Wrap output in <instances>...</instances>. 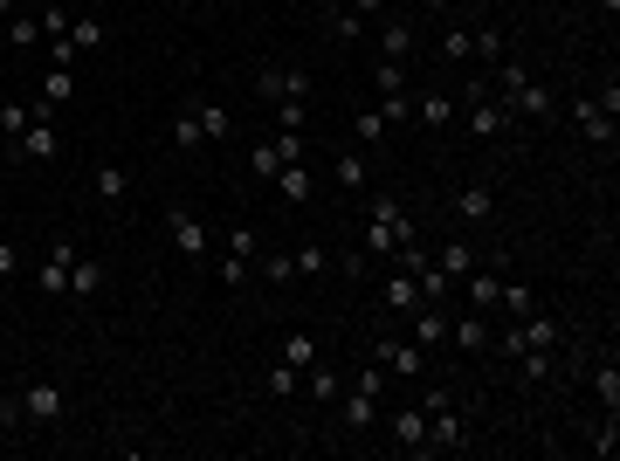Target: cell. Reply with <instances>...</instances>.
Here are the masks:
<instances>
[{
    "label": "cell",
    "instance_id": "6da1fadb",
    "mask_svg": "<svg viewBox=\"0 0 620 461\" xmlns=\"http://www.w3.org/2000/svg\"><path fill=\"white\" fill-rule=\"evenodd\" d=\"M407 207H400V200H393V193H372L366 200V255L372 262H393V248H400V241H407Z\"/></svg>",
    "mask_w": 620,
    "mask_h": 461
},
{
    "label": "cell",
    "instance_id": "7a4b0ae2",
    "mask_svg": "<svg viewBox=\"0 0 620 461\" xmlns=\"http://www.w3.org/2000/svg\"><path fill=\"white\" fill-rule=\"evenodd\" d=\"M614 111H620V90L607 83V97H579L565 117H572V131H579L593 152H614Z\"/></svg>",
    "mask_w": 620,
    "mask_h": 461
},
{
    "label": "cell",
    "instance_id": "3957f363",
    "mask_svg": "<svg viewBox=\"0 0 620 461\" xmlns=\"http://www.w3.org/2000/svg\"><path fill=\"white\" fill-rule=\"evenodd\" d=\"M14 406H21V434H35V427H56L62 413H69V400H62V386H49V379L21 386V393H14Z\"/></svg>",
    "mask_w": 620,
    "mask_h": 461
},
{
    "label": "cell",
    "instance_id": "277c9868",
    "mask_svg": "<svg viewBox=\"0 0 620 461\" xmlns=\"http://www.w3.org/2000/svg\"><path fill=\"white\" fill-rule=\"evenodd\" d=\"M255 97H262V104H290V97H304V104H310V76H304V69H290V62H262V69H255Z\"/></svg>",
    "mask_w": 620,
    "mask_h": 461
},
{
    "label": "cell",
    "instance_id": "5b68a950",
    "mask_svg": "<svg viewBox=\"0 0 620 461\" xmlns=\"http://www.w3.org/2000/svg\"><path fill=\"white\" fill-rule=\"evenodd\" d=\"M331 406H338V427H345V434H372V427H379V393L359 386V379H345V393Z\"/></svg>",
    "mask_w": 620,
    "mask_h": 461
},
{
    "label": "cell",
    "instance_id": "8992f818",
    "mask_svg": "<svg viewBox=\"0 0 620 461\" xmlns=\"http://www.w3.org/2000/svg\"><path fill=\"white\" fill-rule=\"evenodd\" d=\"M462 448H469V427H462V413H455V406H434L421 455H462Z\"/></svg>",
    "mask_w": 620,
    "mask_h": 461
},
{
    "label": "cell",
    "instance_id": "52a82bcc",
    "mask_svg": "<svg viewBox=\"0 0 620 461\" xmlns=\"http://www.w3.org/2000/svg\"><path fill=\"white\" fill-rule=\"evenodd\" d=\"M166 234H173V248H180L186 262H207V248H214V228H207L200 214H186V207L166 214Z\"/></svg>",
    "mask_w": 620,
    "mask_h": 461
},
{
    "label": "cell",
    "instance_id": "ba28073f",
    "mask_svg": "<svg viewBox=\"0 0 620 461\" xmlns=\"http://www.w3.org/2000/svg\"><path fill=\"white\" fill-rule=\"evenodd\" d=\"M372 365H386L393 379H421V372H428V351L414 345V338H379Z\"/></svg>",
    "mask_w": 620,
    "mask_h": 461
},
{
    "label": "cell",
    "instance_id": "9c48e42d",
    "mask_svg": "<svg viewBox=\"0 0 620 461\" xmlns=\"http://www.w3.org/2000/svg\"><path fill=\"white\" fill-rule=\"evenodd\" d=\"M379 310H386V317H414V310H421V276H414V269H393V276L379 283Z\"/></svg>",
    "mask_w": 620,
    "mask_h": 461
},
{
    "label": "cell",
    "instance_id": "30bf717a",
    "mask_svg": "<svg viewBox=\"0 0 620 461\" xmlns=\"http://www.w3.org/2000/svg\"><path fill=\"white\" fill-rule=\"evenodd\" d=\"M448 345H455V351H490V310H462V317H448Z\"/></svg>",
    "mask_w": 620,
    "mask_h": 461
},
{
    "label": "cell",
    "instance_id": "8fae6325",
    "mask_svg": "<svg viewBox=\"0 0 620 461\" xmlns=\"http://www.w3.org/2000/svg\"><path fill=\"white\" fill-rule=\"evenodd\" d=\"M69 262H76V248L56 241V248L42 255V269H35V289H42V296H69Z\"/></svg>",
    "mask_w": 620,
    "mask_h": 461
},
{
    "label": "cell",
    "instance_id": "7c38bea8",
    "mask_svg": "<svg viewBox=\"0 0 620 461\" xmlns=\"http://www.w3.org/2000/svg\"><path fill=\"white\" fill-rule=\"evenodd\" d=\"M386 434H393L400 455H421V441H428V413H421V406H400V413L386 420Z\"/></svg>",
    "mask_w": 620,
    "mask_h": 461
},
{
    "label": "cell",
    "instance_id": "4fadbf2b",
    "mask_svg": "<svg viewBox=\"0 0 620 461\" xmlns=\"http://www.w3.org/2000/svg\"><path fill=\"white\" fill-rule=\"evenodd\" d=\"M62 138H56V117H35L21 138H14V159H56Z\"/></svg>",
    "mask_w": 620,
    "mask_h": 461
},
{
    "label": "cell",
    "instance_id": "5bb4252c",
    "mask_svg": "<svg viewBox=\"0 0 620 461\" xmlns=\"http://www.w3.org/2000/svg\"><path fill=\"white\" fill-rule=\"evenodd\" d=\"M490 214H496V186H490V179H469V186L455 193V221L476 228V221H490Z\"/></svg>",
    "mask_w": 620,
    "mask_h": 461
},
{
    "label": "cell",
    "instance_id": "9a60e30c",
    "mask_svg": "<svg viewBox=\"0 0 620 461\" xmlns=\"http://www.w3.org/2000/svg\"><path fill=\"white\" fill-rule=\"evenodd\" d=\"M407 338L421 351H434V345H448V317H441V303H421L414 317H407Z\"/></svg>",
    "mask_w": 620,
    "mask_h": 461
},
{
    "label": "cell",
    "instance_id": "2e32d148",
    "mask_svg": "<svg viewBox=\"0 0 620 461\" xmlns=\"http://www.w3.org/2000/svg\"><path fill=\"white\" fill-rule=\"evenodd\" d=\"M269 186H276L290 207H310V200H317V179H310L304 159H297V166H276V179H269Z\"/></svg>",
    "mask_w": 620,
    "mask_h": 461
},
{
    "label": "cell",
    "instance_id": "e0dca14e",
    "mask_svg": "<svg viewBox=\"0 0 620 461\" xmlns=\"http://www.w3.org/2000/svg\"><path fill=\"white\" fill-rule=\"evenodd\" d=\"M428 269L441 276V283H455V276L476 269V248H469V241H441V255H428Z\"/></svg>",
    "mask_w": 620,
    "mask_h": 461
},
{
    "label": "cell",
    "instance_id": "ac0fdd59",
    "mask_svg": "<svg viewBox=\"0 0 620 461\" xmlns=\"http://www.w3.org/2000/svg\"><path fill=\"white\" fill-rule=\"evenodd\" d=\"M379 56H386V62H407V56H414V28H407L400 14H379Z\"/></svg>",
    "mask_w": 620,
    "mask_h": 461
},
{
    "label": "cell",
    "instance_id": "d6986e66",
    "mask_svg": "<svg viewBox=\"0 0 620 461\" xmlns=\"http://www.w3.org/2000/svg\"><path fill=\"white\" fill-rule=\"evenodd\" d=\"M166 131H173V152H200V145H207V138H200V97H186Z\"/></svg>",
    "mask_w": 620,
    "mask_h": 461
},
{
    "label": "cell",
    "instance_id": "ffe728a7",
    "mask_svg": "<svg viewBox=\"0 0 620 461\" xmlns=\"http://www.w3.org/2000/svg\"><path fill=\"white\" fill-rule=\"evenodd\" d=\"M510 104H503V97H496V104H476V111L462 117V124H469V138H503V131H510Z\"/></svg>",
    "mask_w": 620,
    "mask_h": 461
},
{
    "label": "cell",
    "instance_id": "44dd1931",
    "mask_svg": "<svg viewBox=\"0 0 620 461\" xmlns=\"http://www.w3.org/2000/svg\"><path fill=\"white\" fill-rule=\"evenodd\" d=\"M297 393H304V400H317V406H331L338 393H345V379H338V372H331V365L317 358V365L304 372V386H297Z\"/></svg>",
    "mask_w": 620,
    "mask_h": 461
},
{
    "label": "cell",
    "instance_id": "7402d4cb",
    "mask_svg": "<svg viewBox=\"0 0 620 461\" xmlns=\"http://www.w3.org/2000/svg\"><path fill=\"white\" fill-rule=\"evenodd\" d=\"M338 186H345V193H366V186H372V159H366V152H338Z\"/></svg>",
    "mask_w": 620,
    "mask_h": 461
},
{
    "label": "cell",
    "instance_id": "603a6c76",
    "mask_svg": "<svg viewBox=\"0 0 620 461\" xmlns=\"http://www.w3.org/2000/svg\"><path fill=\"white\" fill-rule=\"evenodd\" d=\"M200 138H207V145H228V138H235V117L221 111V104H207V97H200Z\"/></svg>",
    "mask_w": 620,
    "mask_h": 461
},
{
    "label": "cell",
    "instance_id": "cb8c5ba5",
    "mask_svg": "<svg viewBox=\"0 0 620 461\" xmlns=\"http://www.w3.org/2000/svg\"><path fill=\"white\" fill-rule=\"evenodd\" d=\"M97 289H104V262L76 255V262H69V296H97Z\"/></svg>",
    "mask_w": 620,
    "mask_h": 461
},
{
    "label": "cell",
    "instance_id": "d4e9b609",
    "mask_svg": "<svg viewBox=\"0 0 620 461\" xmlns=\"http://www.w3.org/2000/svg\"><path fill=\"white\" fill-rule=\"evenodd\" d=\"M90 186H97V200H111V207H118V200H131V173H124V166H97V179H90Z\"/></svg>",
    "mask_w": 620,
    "mask_h": 461
},
{
    "label": "cell",
    "instance_id": "484cf974",
    "mask_svg": "<svg viewBox=\"0 0 620 461\" xmlns=\"http://www.w3.org/2000/svg\"><path fill=\"white\" fill-rule=\"evenodd\" d=\"M276 358H283V365H297V372H310V365H317V338H310V331H290Z\"/></svg>",
    "mask_w": 620,
    "mask_h": 461
},
{
    "label": "cell",
    "instance_id": "4316f807",
    "mask_svg": "<svg viewBox=\"0 0 620 461\" xmlns=\"http://www.w3.org/2000/svg\"><path fill=\"white\" fill-rule=\"evenodd\" d=\"M324 28H331L338 42H359V35H366V14H352V7H324Z\"/></svg>",
    "mask_w": 620,
    "mask_h": 461
},
{
    "label": "cell",
    "instance_id": "83f0119b",
    "mask_svg": "<svg viewBox=\"0 0 620 461\" xmlns=\"http://www.w3.org/2000/svg\"><path fill=\"white\" fill-rule=\"evenodd\" d=\"M510 111H531V117H552V90H545V83H538V76H531V83H524V90H517V97H510Z\"/></svg>",
    "mask_w": 620,
    "mask_h": 461
},
{
    "label": "cell",
    "instance_id": "f1b7e54d",
    "mask_svg": "<svg viewBox=\"0 0 620 461\" xmlns=\"http://www.w3.org/2000/svg\"><path fill=\"white\" fill-rule=\"evenodd\" d=\"M414 117H421L428 131H448V124H455V104H448V97L434 90V97H421V104H414Z\"/></svg>",
    "mask_w": 620,
    "mask_h": 461
},
{
    "label": "cell",
    "instance_id": "f546056e",
    "mask_svg": "<svg viewBox=\"0 0 620 461\" xmlns=\"http://www.w3.org/2000/svg\"><path fill=\"white\" fill-rule=\"evenodd\" d=\"M69 97H76V69H49V76H42V104H69Z\"/></svg>",
    "mask_w": 620,
    "mask_h": 461
},
{
    "label": "cell",
    "instance_id": "4dcf8cb0",
    "mask_svg": "<svg viewBox=\"0 0 620 461\" xmlns=\"http://www.w3.org/2000/svg\"><path fill=\"white\" fill-rule=\"evenodd\" d=\"M255 276H269L276 289H283V283H297V269H290V255H283V248H269V255H255Z\"/></svg>",
    "mask_w": 620,
    "mask_h": 461
},
{
    "label": "cell",
    "instance_id": "1f68e13d",
    "mask_svg": "<svg viewBox=\"0 0 620 461\" xmlns=\"http://www.w3.org/2000/svg\"><path fill=\"white\" fill-rule=\"evenodd\" d=\"M593 393H600V406H607V413H620V365H614V358L593 372Z\"/></svg>",
    "mask_w": 620,
    "mask_h": 461
},
{
    "label": "cell",
    "instance_id": "d6a6232c",
    "mask_svg": "<svg viewBox=\"0 0 620 461\" xmlns=\"http://www.w3.org/2000/svg\"><path fill=\"white\" fill-rule=\"evenodd\" d=\"M496 310H510V317H531V310H538V296H531V283H503Z\"/></svg>",
    "mask_w": 620,
    "mask_h": 461
},
{
    "label": "cell",
    "instance_id": "836d02e7",
    "mask_svg": "<svg viewBox=\"0 0 620 461\" xmlns=\"http://www.w3.org/2000/svg\"><path fill=\"white\" fill-rule=\"evenodd\" d=\"M28 124H35V104H0V138H7V145H14Z\"/></svg>",
    "mask_w": 620,
    "mask_h": 461
},
{
    "label": "cell",
    "instance_id": "e575fe53",
    "mask_svg": "<svg viewBox=\"0 0 620 461\" xmlns=\"http://www.w3.org/2000/svg\"><path fill=\"white\" fill-rule=\"evenodd\" d=\"M290 269H297V283H304V276H324V269H331V255H324L317 241H304V248L290 255Z\"/></svg>",
    "mask_w": 620,
    "mask_h": 461
},
{
    "label": "cell",
    "instance_id": "d590c367",
    "mask_svg": "<svg viewBox=\"0 0 620 461\" xmlns=\"http://www.w3.org/2000/svg\"><path fill=\"white\" fill-rule=\"evenodd\" d=\"M386 131H393V124H386L379 111H359V117H352V138H359V145H386Z\"/></svg>",
    "mask_w": 620,
    "mask_h": 461
},
{
    "label": "cell",
    "instance_id": "8d00e7d4",
    "mask_svg": "<svg viewBox=\"0 0 620 461\" xmlns=\"http://www.w3.org/2000/svg\"><path fill=\"white\" fill-rule=\"evenodd\" d=\"M269 152H276L283 166H297V159H304L310 145H304V131H269Z\"/></svg>",
    "mask_w": 620,
    "mask_h": 461
},
{
    "label": "cell",
    "instance_id": "74e56055",
    "mask_svg": "<svg viewBox=\"0 0 620 461\" xmlns=\"http://www.w3.org/2000/svg\"><path fill=\"white\" fill-rule=\"evenodd\" d=\"M496 296H503V283H496V276H476V269H469V310H496Z\"/></svg>",
    "mask_w": 620,
    "mask_h": 461
},
{
    "label": "cell",
    "instance_id": "f35d334b",
    "mask_svg": "<svg viewBox=\"0 0 620 461\" xmlns=\"http://www.w3.org/2000/svg\"><path fill=\"white\" fill-rule=\"evenodd\" d=\"M441 56L469 62V56H476V35H469V28H441Z\"/></svg>",
    "mask_w": 620,
    "mask_h": 461
},
{
    "label": "cell",
    "instance_id": "ab89813d",
    "mask_svg": "<svg viewBox=\"0 0 620 461\" xmlns=\"http://www.w3.org/2000/svg\"><path fill=\"white\" fill-rule=\"evenodd\" d=\"M379 117H386V124H407V117H414V97H407V90H379Z\"/></svg>",
    "mask_w": 620,
    "mask_h": 461
},
{
    "label": "cell",
    "instance_id": "60d3db41",
    "mask_svg": "<svg viewBox=\"0 0 620 461\" xmlns=\"http://www.w3.org/2000/svg\"><path fill=\"white\" fill-rule=\"evenodd\" d=\"M297 386H304V372H297V365H283V358H276V365H269V393H276V400H290V393H297Z\"/></svg>",
    "mask_w": 620,
    "mask_h": 461
},
{
    "label": "cell",
    "instance_id": "b9f144b4",
    "mask_svg": "<svg viewBox=\"0 0 620 461\" xmlns=\"http://www.w3.org/2000/svg\"><path fill=\"white\" fill-rule=\"evenodd\" d=\"M255 283V262H242V255H221V289H248Z\"/></svg>",
    "mask_w": 620,
    "mask_h": 461
},
{
    "label": "cell",
    "instance_id": "7bdbcfd3",
    "mask_svg": "<svg viewBox=\"0 0 620 461\" xmlns=\"http://www.w3.org/2000/svg\"><path fill=\"white\" fill-rule=\"evenodd\" d=\"M517 372H524V379H531V386H538V379H552V351H517Z\"/></svg>",
    "mask_w": 620,
    "mask_h": 461
},
{
    "label": "cell",
    "instance_id": "ee69618b",
    "mask_svg": "<svg viewBox=\"0 0 620 461\" xmlns=\"http://www.w3.org/2000/svg\"><path fill=\"white\" fill-rule=\"evenodd\" d=\"M269 117H276V131H304V124H310V104H304V97H290V104H276Z\"/></svg>",
    "mask_w": 620,
    "mask_h": 461
},
{
    "label": "cell",
    "instance_id": "f6af8a7d",
    "mask_svg": "<svg viewBox=\"0 0 620 461\" xmlns=\"http://www.w3.org/2000/svg\"><path fill=\"white\" fill-rule=\"evenodd\" d=\"M35 35H42V21H35V14H14V21H7V49H28Z\"/></svg>",
    "mask_w": 620,
    "mask_h": 461
},
{
    "label": "cell",
    "instance_id": "bcb514c9",
    "mask_svg": "<svg viewBox=\"0 0 620 461\" xmlns=\"http://www.w3.org/2000/svg\"><path fill=\"white\" fill-rule=\"evenodd\" d=\"M69 42H76V49H83V56H90V49H97V42H104V28H97V21H90V14H76V21H69Z\"/></svg>",
    "mask_w": 620,
    "mask_h": 461
},
{
    "label": "cell",
    "instance_id": "7dc6e473",
    "mask_svg": "<svg viewBox=\"0 0 620 461\" xmlns=\"http://www.w3.org/2000/svg\"><path fill=\"white\" fill-rule=\"evenodd\" d=\"M496 83H503V104H510V97H517V90H524V83H531V62H503V76H496Z\"/></svg>",
    "mask_w": 620,
    "mask_h": 461
},
{
    "label": "cell",
    "instance_id": "c3c4849f",
    "mask_svg": "<svg viewBox=\"0 0 620 461\" xmlns=\"http://www.w3.org/2000/svg\"><path fill=\"white\" fill-rule=\"evenodd\" d=\"M228 255L255 262V255H262V234H255V228H228Z\"/></svg>",
    "mask_w": 620,
    "mask_h": 461
},
{
    "label": "cell",
    "instance_id": "681fc988",
    "mask_svg": "<svg viewBox=\"0 0 620 461\" xmlns=\"http://www.w3.org/2000/svg\"><path fill=\"white\" fill-rule=\"evenodd\" d=\"M276 166H283V159H276V152H269V138H262V145L248 152V173H255V179H276Z\"/></svg>",
    "mask_w": 620,
    "mask_h": 461
},
{
    "label": "cell",
    "instance_id": "f907efd6",
    "mask_svg": "<svg viewBox=\"0 0 620 461\" xmlns=\"http://www.w3.org/2000/svg\"><path fill=\"white\" fill-rule=\"evenodd\" d=\"M35 21H42V35H49V42H56V35H69V21H76V14H69V7H42V14H35Z\"/></svg>",
    "mask_w": 620,
    "mask_h": 461
},
{
    "label": "cell",
    "instance_id": "816d5d0a",
    "mask_svg": "<svg viewBox=\"0 0 620 461\" xmlns=\"http://www.w3.org/2000/svg\"><path fill=\"white\" fill-rule=\"evenodd\" d=\"M372 83H379V90H407V62H379Z\"/></svg>",
    "mask_w": 620,
    "mask_h": 461
},
{
    "label": "cell",
    "instance_id": "f5cc1de1",
    "mask_svg": "<svg viewBox=\"0 0 620 461\" xmlns=\"http://www.w3.org/2000/svg\"><path fill=\"white\" fill-rule=\"evenodd\" d=\"M614 448H620V427H614V413H607V420L593 427V455H614Z\"/></svg>",
    "mask_w": 620,
    "mask_h": 461
},
{
    "label": "cell",
    "instance_id": "db71d44e",
    "mask_svg": "<svg viewBox=\"0 0 620 461\" xmlns=\"http://www.w3.org/2000/svg\"><path fill=\"white\" fill-rule=\"evenodd\" d=\"M14 276H21V248H14V241H0V283H14Z\"/></svg>",
    "mask_w": 620,
    "mask_h": 461
},
{
    "label": "cell",
    "instance_id": "11a10c76",
    "mask_svg": "<svg viewBox=\"0 0 620 461\" xmlns=\"http://www.w3.org/2000/svg\"><path fill=\"white\" fill-rule=\"evenodd\" d=\"M469 35H476V56H503V35L496 28H469Z\"/></svg>",
    "mask_w": 620,
    "mask_h": 461
},
{
    "label": "cell",
    "instance_id": "9f6ffc18",
    "mask_svg": "<svg viewBox=\"0 0 620 461\" xmlns=\"http://www.w3.org/2000/svg\"><path fill=\"white\" fill-rule=\"evenodd\" d=\"M434 406H455V393H448V386H428V393H421V413H434Z\"/></svg>",
    "mask_w": 620,
    "mask_h": 461
},
{
    "label": "cell",
    "instance_id": "6f0895ef",
    "mask_svg": "<svg viewBox=\"0 0 620 461\" xmlns=\"http://www.w3.org/2000/svg\"><path fill=\"white\" fill-rule=\"evenodd\" d=\"M345 7H352V14H366V21H372V14H386V0H345Z\"/></svg>",
    "mask_w": 620,
    "mask_h": 461
},
{
    "label": "cell",
    "instance_id": "680465c9",
    "mask_svg": "<svg viewBox=\"0 0 620 461\" xmlns=\"http://www.w3.org/2000/svg\"><path fill=\"white\" fill-rule=\"evenodd\" d=\"M0 21H14V0H0Z\"/></svg>",
    "mask_w": 620,
    "mask_h": 461
},
{
    "label": "cell",
    "instance_id": "91938a15",
    "mask_svg": "<svg viewBox=\"0 0 620 461\" xmlns=\"http://www.w3.org/2000/svg\"><path fill=\"white\" fill-rule=\"evenodd\" d=\"M421 7H434V14H441V7H455V0H421Z\"/></svg>",
    "mask_w": 620,
    "mask_h": 461
},
{
    "label": "cell",
    "instance_id": "94428289",
    "mask_svg": "<svg viewBox=\"0 0 620 461\" xmlns=\"http://www.w3.org/2000/svg\"><path fill=\"white\" fill-rule=\"evenodd\" d=\"M21 7H35V0H14V14H21Z\"/></svg>",
    "mask_w": 620,
    "mask_h": 461
},
{
    "label": "cell",
    "instance_id": "6125c7cd",
    "mask_svg": "<svg viewBox=\"0 0 620 461\" xmlns=\"http://www.w3.org/2000/svg\"><path fill=\"white\" fill-rule=\"evenodd\" d=\"M324 7H345V0H324Z\"/></svg>",
    "mask_w": 620,
    "mask_h": 461
},
{
    "label": "cell",
    "instance_id": "be15d7a7",
    "mask_svg": "<svg viewBox=\"0 0 620 461\" xmlns=\"http://www.w3.org/2000/svg\"><path fill=\"white\" fill-rule=\"evenodd\" d=\"M83 7H97V0H83Z\"/></svg>",
    "mask_w": 620,
    "mask_h": 461
}]
</instances>
